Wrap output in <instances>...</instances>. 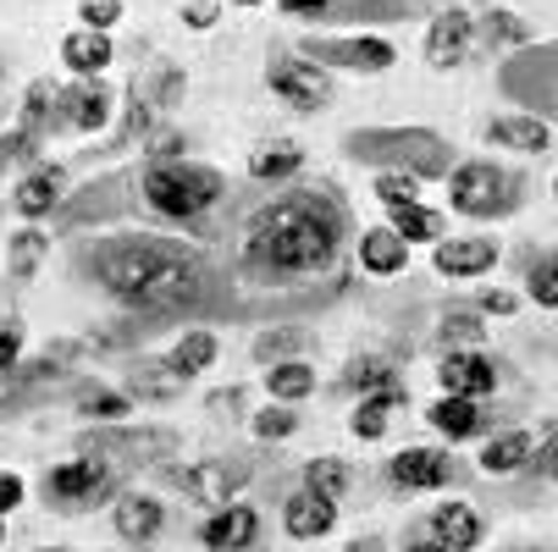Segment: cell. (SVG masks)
<instances>
[{"mask_svg": "<svg viewBox=\"0 0 558 552\" xmlns=\"http://www.w3.org/2000/svg\"><path fill=\"white\" fill-rule=\"evenodd\" d=\"M343 210L322 194H288L266 205L244 238V266L260 282H293L327 271L343 249Z\"/></svg>", "mask_w": 558, "mask_h": 552, "instance_id": "obj_1", "label": "cell"}, {"mask_svg": "<svg viewBox=\"0 0 558 552\" xmlns=\"http://www.w3.org/2000/svg\"><path fill=\"white\" fill-rule=\"evenodd\" d=\"M89 266L128 304H178L205 282L199 249L172 238H106L89 249Z\"/></svg>", "mask_w": 558, "mask_h": 552, "instance_id": "obj_2", "label": "cell"}, {"mask_svg": "<svg viewBox=\"0 0 558 552\" xmlns=\"http://www.w3.org/2000/svg\"><path fill=\"white\" fill-rule=\"evenodd\" d=\"M354 161H371L376 172H410V177H442L453 167V149L432 127H365L349 138Z\"/></svg>", "mask_w": 558, "mask_h": 552, "instance_id": "obj_3", "label": "cell"}, {"mask_svg": "<svg viewBox=\"0 0 558 552\" xmlns=\"http://www.w3.org/2000/svg\"><path fill=\"white\" fill-rule=\"evenodd\" d=\"M138 194L161 221H194L227 194V177L216 167H194L178 155V161H149L138 177Z\"/></svg>", "mask_w": 558, "mask_h": 552, "instance_id": "obj_4", "label": "cell"}, {"mask_svg": "<svg viewBox=\"0 0 558 552\" xmlns=\"http://www.w3.org/2000/svg\"><path fill=\"white\" fill-rule=\"evenodd\" d=\"M448 183V205L459 216H509L525 205V177L520 172H504L493 161H464V167H448L442 172Z\"/></svg>", "mask_w": 558, "mask_h": 552, "instance_id": "obj_5", "label": "cell"}, {"mask_svg": "<svg viewBox=\"0 0 558 552\" xmlns=\"http://www.w3.org/2000/svg\"><path fill=\"white\" fill-rule=\"evenodd\" d=\"M111 492V464L100 453H77L66 464H56L50 476H45V503L56 514H84L95 508L100 498Z\"/></svg>", "mask_w": 558, "mask_h": 552, "instance_id": "obj_6", "label": "cell"}, {"mask_svg": "<svg viewBox=\"0 0 558 552\" xmlns=\"http://www.w3.org/2000/svg\"><path fill=\"white\" fill-rule=\"evenodd\" d=\"M266 89L282 106H293V111H322L332 100V72L322 61H310V56H288L282 50V56L266 61Z\"/></svg>", "mask_w": 558, "mask_h": 552, "instance_id": "obj_7", "label": "cell"}, {"mask_svg": "<svg viewBox=\"0 0 558 552\" xmlns=\"http://www.w3.org/2000/svg\"><path fill=\"white\" fill-rule=\"evenodd\" d=\"M421 541L437 547V552H470V547H482L487 541V514L475 508V503H437L426 519H421Z\"/></svg>", "mask_w": 558, "mask_h": 552, "instance_id": "obj_8", "label": "cell"}, {"mask_svg": "<svg viewBox=\"0 0 558 552\" xmlns=\"http://www.w3.org/2000/svg\"><path fill=\"white\" fill-rule=\"evenodd\" d=\"M304 56L322 66H343V72H387L398 61V50L381 34H343V39H304Z\"/></svg>", "mask_w": 558, "mask_h": 552, "instance_id": "obj_9", "label": "cell"}, {"mask_svg": "<svg viewBox=\"0 0 558 552\" xmlns=\"http://www.w3.org/2000/svg\"><path fill=\"white\" fill-rule=\"evenodd\" d=\"M475 39H482V34H475V17H470V12H459V7L437 12L432 28H426V66H432V72L464 66L470 50H475Z\"/></svg>", "mask_w": 558, "mask_h": 552, "instance_id": "obj_10", "label": "cell"}, {"mask_svg": "<svg viewBox=\"0 0 558 552\" xmlns=\"http://www.w3.org/2000/svg\"><path fill=\"white\" fill-rule=\"evenodd\" d=\"M432 266H437V277H448V282L487 277V271L498 266V244L487 238V232H470V238H437Z\"/></svg>", "mask_w": 558, "mask_h": 552, "instance_id": "obj_11", "label": "cell"}, {"mask_svg": "<svg viewBox=\"0 0 558 552\" xmlns=\"http://www.w3.org/2000/svg\"><path fill=\"white\" fill-rule=\"evenodd\" d=\"M437 381H442V392H459V398H493L498 370L482 348H448L437 359Z\"/></svg>", "mask_w": 558, "mask_h": 552, "instance_id": "obj_12", "label": "cell"}, {"mask_svg": "<svg viewBox=\"0 0 558 552\" xmlns=\"http://www.w3.org/2000/svg\"><path fill=\"white\" fill-rule=\"evenodd\" d=\"M448 476H453V458L442 447H404L387 464L392 492H432V487H448Z\"/></svg>", "mask_w": 558, "mask_h": 552, "instance_id": "obj_13", "label": "cell"}, {"mask_svg": "<svg viewBox=\"0 0 558 552\" xmlns=\"http://www.w3.org/2000/svg\"><path fill=\"white\" fill-rule=\"evenodd\" d=\"M111 530H117V541H128V547L161 541V530H167L161 498H149V492H122V498L111 503Z\"/></svg>", "mask_w": 558, "mask_h": 552, "instance_id": "obj_14", "label": "cell"}, {"mask_svg": "<svg viewBox=\"0 0 558 552\" xmlns=\"http://www.w3.org/2000/svg\"><path fill=\"white\" fill-rule=\"evenodd\" d=\"M255 541H260V514L250 503H221L199 525V547H210V552H238V547H255Z\"/></svg>", "mask_w": 558, "mask_h": 552, "instance_id": "obj_15", "label": "cell"}, {"mask_svg": "<svg viewBox=\"0 0 558 552\" xmlns=\"http://www.w3.org/2000/svg\"><path fill=\"white\" fill-rule=\"evenodd\" d=\"M56 116L77 133H100L111 122V89L95 84V77H84V84H72V89H56Z\"/></svg>", "mask_w": 558, "mask_h": 552, "instance_id": "obj_16", "label": "cell"}, {"mask_svg": "<svg viewBox=\"0 0 558 552\" xmlns=\"http://www.w3.org/2000/svg\"><path fill=\"white\" fill-rule=\"evenodd\" d=\"M332 525H338V503L322 498V492H310V487L293 492L288 508H282V530L293 541H322V536H332Z\"/></svg>", "mask_w": 558, "mask_h": 552, "instance_id": "obj_17", "label": "cell"}, {"mask_svg": "<svg viewBox=\"0 0 558 552\" xmlns=\"http://www.w3.org/2000/svg\"><path fill=\"white\" fill-rule=\"evenodd\" d=\"M111 56H117V45H111L106 28H72V34L61 39V61H66V72H77V77H100V72L111 66Z\"/></svg>", "mask_w": 558, "mask_h": 552, "instance_id": "obj_18", "label": "cell"}, {"mask_svg": "<svg viewBox=\"0 0 558 552\" xmlns=\"http://www.w3.org/2000/svg\"><path fill=\"white\" fill-rule=\"evenodd\" d=\"M426 426L437 437H448V442H470L475 431L487 426V415H482V398H459V392H448V398H437L426 409Z\"/></svg>", "mask_w": 558, "mask_h": 552, "instance_id": "obj_19", "label": "cell"}, {"mask_svg": "<svg viewBox=\"0 0 558 552\" xmlns=\"http://www.w3.org/2000/svg\"><path fill=\"white\" fill-rule=\"evenodd\" d=\"M536 442H542V431H525V426L498 431L493 442H482V469L487 476H514V469H525L536 458Z\"/></svg>", "mask_w": 558, "mask_h": 552, "instance_id": "obj_20", "label": "cell"}, {"mask_svg": "<svg viewBox=\"0 0 558 552\" xmlns=\"http://www.w3.org/2000/svg\"><path fill=\"white\" fill-rule=\"evenodd\" d=\"M404 266H410V244L398 238L392 226H371L360 238V271H371V277H404Z\"/></svg>", "mask_w": 558, "mask_h": 552, "instance_id": "obj_21", "label": "cell"}, {"mask_svg": "<svg viewBox=\"0 0 558 552\" xmlns=\"http://www.w3.org/2000/svg\"><path fill=\"white\" fill-rule=\"evenodd\" d=\"M487 138L493 144H504V149H525V155H547L553 149V127L542 122V116H493L487 122Z\"/></svg>", "mask_w": 558, "mask_h": 552, "instance_id": "obj_22", "label": "cell"}, {"mask_svg": "<svg viewBox=\"0 0 558 552\" xmlns=\"http://www.w3.org/2000/svg\"><path fill=\"white\" fill-rule=\"evenodd\" d=\"M216 354H221L216 332L194 327V332H183V338L172 343V354H167V376H178V381H194V376H205V370L216 365Z\"/></svg>", "mask_w": 558, "mask_h": 552, "instance_id": "obj_23", "label": "cell"}, {"mask_svg": "<svg viewBox=\"0 0 558 552\" xmlns=\"http://www.w3.org/2000/svg\"><path fill=\"white\" fill-rule=\"evenodd\" d=\"M338 381H343L349 392H381V398L404 404V387H398V376H392V365H387L381 354H360V359H349Z\"/></svg>", "mask_w": 558, "mask_h": 552, "instance_id": "obj_24", "label": "cell"}, {"mask_svg": "<svg viewBox=\"0 0 558 552\" xmlns=\"http://www.w3.org/2000/svg\"><path fill=\"white\" fill-rule=\"evenodd\" d=\"M250 172H255L260 183H288L293 172H304V149L288 144V138H266V144H255V155H250Z\"/></svg>", "mask_w": 558, "mask_h": 552, "instance_id": "obj_25", "label": "cell"}, {"mask_svg": "<svg viewBox=\"0 0 558 552\" xmlns=\"http://www.w3.org/2000/svg\"><path fill=\"white\" fill-rule=\"evenodd\" d=\"M392 210V232L404 244H437L442 238V210H432V205H421V199H404V205H387Z\"/></svg>", "mask_w": 558, "mask_h": 552, "instance_id": "obj_26", "label": "cell"}, {"mask_svg": "<svg viewBox=\"0 0 558 552\" xmlns=\"http://www.w3.org/2000/svg\"><path fill=\"white\" fill-rule=\"evenodd\" d=\"M45 255H50V232H45V226H34V221H28L23 232H12V244H7V266H12V277H17V282L39 277Z\"/></svg>", "mask_w": 558, "mask_h": 552, "instance_id": "obj_27", "label": "cell"}, {"mask_svg": "<svg viewBox=\"0 0 558 552\" xmlns=\"http://www.w3.org/2000/svg\"><path fill=\"white\" fill-rule=\"evenodd\" d=\"M266 392L277 404H299V398H310L315 392V370H310V359H277V365H266Z\"/></svg>", "mask_w": 558, "mask_h": 552, "instance_id": "obj_28", "label": "cell"}, {"mask_svg": "<svg viewBox=\"0 0 558 552\" xmlns=\"http://www.w3.org/2000/svg\"><path fill=\"white\" fill-rule=\"evenodd\" d=\"M61 199V172L56 167H39V172H28L23 183H17V194H12V205L28 216V221H39L50 205Z\"/></svg>", "mask_w": 558, "mask_h": 552, "instance_id": "obj_29", "label": "cell"}, {"mask_svg": "<svg viewBox=\"0 0 558 552\" xmlns=\"http://www.w3.org/2000/svg\"><path fill=\"white\" fill-rule=\"evenodd\" d=\"M349 481H354V469H349V458H338V453H322V458L304 464V487L322 492V498H332V503L349 492Z\"/></svg>", "mask_w": 558, "mask_h": 552, "instance_id": "obj_30", "label": "cell"}, {"mask_svg": "<svg viewBox=\"0 0 558 552\" xmlns=\"http://www.w3.org/2000/svg\"><path fill=\"white\" fill-rule=\"evenodd\" d=\"M315 348V338L304 332V327H271V332H260L255 338V359L260 365H277V359H304Z\"/></svg>", "mask_w": 558, "mask_h": 552, "instance_id": "obj_31", "label": "cell"}, {"mask_svg": "<svg viewBox=\"0 0 558 552\" xmlns=\"http://www.w3.org/2000/svg\"><path fill=\"white\" fill-rule=\"evenodd\" d=\"M189 498H210V503H227L238 487H244V476H238L232 464H205V469H189L183 476Z\"/></svg>", "mask_w": 558, "mask_h": 552, "instance_id": "obj_32", "label": "cell"}, {"mask_svg": "<svg viewBox=\"0 0 558 552\" xmlns=\"http://www.w3.org/2000/svg\"><path fill=\"white\" fill-rule=\"evenodd\" d=\"M392 398H381V392H360V404H354V415H349V426H354V437H365V442H381L387 437V426H392Z\"/></svg>", "mask_w": 558, "mask_h": 552, "instance_id": "obj_33", "label": "cell"}, {"mask_svg": "<svg viewBox=\"0 0 558 552\" xmlns=\"http://www.w3.org/2000/svg\"><path fill=\"white\" fill-rule=\"evenodd\" d=\"M437 338H442L448 348H482V338H487V315H475V309H448V315H442V327H437Z\"/></svg>", "mask_w": 558, "mask_h": 552, "instance_id": "obj_34", "label": "cell"}, {"mask_svg": "<svg viewBox=\"0 0 558 552\" xmlns=\"http://www.w3.org/2000/svg\"><path fill=\"white\" fill-rule=\"evenodd\" d=\"M250 431H255L260 442H288V437L299 431V409H293V404H277V398H271L266 409H255V415H250Z\"/></svg>", "mask_w": 558, "mask_h": 552, "instance_id": "obj_35", "label": "cell"}, {"mask_svg": "<svg viewBox=\"0 0 558 552\" xmlns=\"http://www.w3.org/2000/svg\"><path fill=\"white\" fill-rule=\"evenodd\" d=\"M128 409H133V398H128V392H111V387H95V392L77 398V415H84V420H122Z\"/></svg>", "mask_w": 558, "mask_h": 552, "instance_id": "obj_36", "label": "cell"}, {"mask_svg": "<svg viewBox=\"0 0 558 552\" xmlns=\"http://www.w3.org/2000/svg\"><path fill=\"white\" fill-rule=\"evenodd\" d=\"M475 34H487V39H498V45H531L536 39V28L525 23V17H514V12H493L487 23H475Z\"/></svg>", "mask_w": 558, "mask_h": 552, "instance_id": "obj_37", "label": "cell"}, {"mask_svg": "<svg viewBox=\"0 0 558 552\" xmlns=\"http://www.w3.org/2000/svg\"><path fill=\"white\" fill-rule=\"evenodd\" d=\"M371 188H376V199H381V205L421 199V177H410V172H376V177H371Z\"/></svg>", "mask_w": 558, "mask_h": 552, "instance_id": "obj_38", "label": "cell"}, {"mask_svg": "<svg viewBox=\"0 0 558 552\" xmlns=\"http://www.w3.org/2000/svg\"><path fill=\"white\" fill-rule=\"evenodd\" d=\"M50 116H56V84H50V77H34L28 100H23V122L28 127H45Z\"/></svg>", "mask_w": 558, "mask_h": 552, "instance_id": "obj_39", "label": "cell"}, {"mask_svg": "<svg viewBox=\"0 0 558 552\" xmlns=\"http://www.w3.org/2000/svg\"><path fill=\"white\" fill-rule=\"evenodd\" d=\"M525 287H531V298H536L542 309H553V304H558V271H553V255H536V260H531Z\"/></svg>", "mask_w": 558, "mask_h": 552, "instance_id": "obj_40", "label": "cell"}, {"mask_svg": "<svg viewBox=\"0 0 558 552\" xmlns=\"http://www.w3.org/2000/svg\"><path fill=\"white\" fill-rule=\"evenodd\" d=\"M144 149H149V161H178V155H183V133L167 127V122H155L144 133Z\"/></svg>", "mask_w": 558, "mask_h": 552, "instance_id": "obj_41", "label": "cell"}, {"mask_svg": "<svg viewBox=\"0 0 558 552\" xmlns=\"http://www.w3.org/2000/svg\"><path fill=\"white\" fill-rule=\"evenodd\" d=\"M77 17H84V28H117L122 23V0H77Z\"/></svg>", "mask_w": 558, "mask_h": 552, "instance_id": "obj_42", "label": "cell"}, {"mask_svg": "<svg viewBox=\"0 0 558 552\" xmlns=\"http://www.w3.org/2000/svg\"><path fill=\"white\" fill-rule=\"evenodd\" d=\"M277 12L282 17H304V23H322L338 12V0H277Z\"/></svg>", "mask_w": 558, "mask_h": 552, "instance_id": "obj_43", "label": "cell"}, {"mask_svg": "<svg viewBox=\"0 0 558 552\" xmlns=\"http://www.w3.org/2000/svg\"><path fill=\"white\" fill-rule=\"evenodd\" d=\"M470 309H475V315H514V309H520V293H509V287H487Z\"/></svg>", "mask_w": 558, "mask_h": 552, "instance_id": "obj_44", "label": "cell"}, {"mask_svg": "<svg viewBox=\"0 0 558 552\" xmlns=\"http://www.w3.org/2000/svg\"><path fill=\"white\" fill-rule=\"evenodd\" d=\"M28 503V481L17 476V469H0V514H12Z\"/></svg>", "mask_w": 558, "mask_h": 552, "instance_id": "obj_45", "label": "cell"}, {"mask_svg": "<svg viewBox=\"0 0 558 552\" xmlns=\"http://www.w3.org/2000/svg\"><path fill=\"white\" fill-rule=\"evenodd\" d=\"M17 359H23V332L17 321H0V370H17Z\"/></svg>", "mask_w": 558, "mask_h": 552, "instance_id": "obj_46", "label": "cell"}, {"mask_svg": "<svg viewBox=\"0 0 558 552\" xmlns=\"http://www.w3.org/2000/svg\"><path fill=\"white\" fill-rule=\"evenodd\" d=\"M183 23H189V28H216V23H221V0H189Z\"/></svg>", "mask_w": 558, "mask_h": 552, "instance_id": "obj_47", "label": "cell"}, {"mask_svg": "<svg viewBox=\"0 0 558 552\" xmlns=\"http://www.w3.org/2000/svg\"><path fill=\"white\" fill-rule=\"evenodd\" d=\"M221 7H266V0H221Z\"/></svg>", "mask_w": 558, "mask_h": 552, "instance_id": "obj_48", "label": "cell"}, {"mask_svg": "<svg viewBox=\"0 0 558 552\" xmlns=\"http://www.w3.org/2000/svg\"><path fill=\"white\" fill-rule=\"evenodd\" d=\"M0 541H7V514H0Z\"/></svg>", "mask_w": 558, "mask_h": 552, "instance_id": "obj_49", "label": "cell"}]
</instances>
